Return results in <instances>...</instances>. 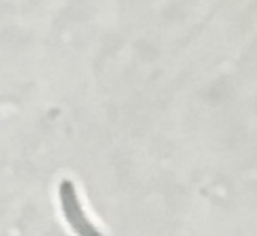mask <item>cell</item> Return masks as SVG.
Segmentation results:
<instances>
[{
	"mask_svg": "<svg viewBox=\"0 0 257 236\" xmlns=\"http://www.w3.org/2000/svg\"><path fill=\"white\" fill-rule=\"evenodd\" d=\"M59 203L68 227L75 236H104V233L90 221L80 202L75 184L71 179H62L57 188Z\"/></svg>",
	"mask_w": 257,
	"mask_h": 236,
	"instance_id": "obj_1",
	"label": "cell"
}]
</instances>
